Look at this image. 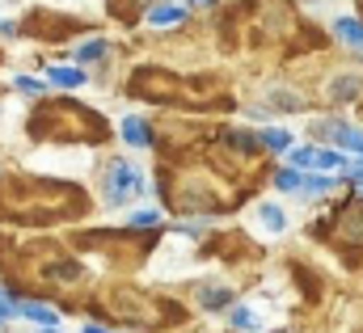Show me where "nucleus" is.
<instances>
[{
  "instance_id": "25",
  "label": "nucleus",
  "mask_w": 363,
  "mask_h": 333,
  "mask_svg": "<svg viewBox=\"0 0 363 333\" xmlns=\"http://www.w3.org/2000/svg\"><path fill=\"white\" fill-rule=\"evenodd\" d=\"M233 325H237V329H258V325H262V321H258V312H250V308H237V312H233Z\"/></svg>"
},
{
  "instance_id": "21",
  "label": "nucleus",
  "mask_w": 363,
  "mask_h": 333,
  "mask_svg": "<svg viewBox=\"0 0 363 333\" xmlns=\"http://www.w3.org/2000/svg\"><path fill=\"white\" fill-rule=\"evenodd\" d=\"M300 106H304V101H300L296 93H287V89H274L271 93V110H287V114H291V110H300Z\"/></svg>"
},
{
  "instance_id": "34",
  "label": "nucleus",
  "mask_w": 363,
  "mask_h": 333,
  "mask_svg": "<svg viewBox=\"0 0 363 333\" xmlns=\"http://www.w3.org/2000/svg\"><path fill=\"white\" fill-rule=\"evenodd\" d=\"M81 333H106V329H101V325H85Z\"/></svg>"
},
{
  "instance_id": "3",
  "label": "nucleus",
  "mask_w": 363,
  "mask_h": 333,
  "mask_svg": "<svg viewBox=\"0 0 363 333\" xmlns=\"http://www.w3.org/2000/svg\"><path fill=\"white\" fill-rule=\"evenodd\" d=\"M131 97L157 101V106H186V110H233L237 101L211 81V77H178L165 68H135Z\"/></svg>"
},
{
  "instance_id": "24",
  "label": "nucleus",
  "mask_w": 363,
  "mask_h": 333,
  "mask_svg": "<svg viewBox=\"0 0 363 333\" xmlns=\"http://www.w3.org/2000/svg\"><path fill=\"white\" fill-rule=\"evenodd\" d=\"M101 51H106V38H89L85 47H77V60H81V64H89V60H97Z\"/></svg>"
},
{
  "instance_id": "15",
  "label": "nucleus",
  "mask_w": 363,
  "mask_h": 333,
  "mask_svg": "<svg viewBox=\"0 0 363 333\" xmlns=\"http://www.w3.org/2000/svg\"><path fill=\"white\" fill-rule=\"evenodd\" d=\"M334 34H338L342 43H351V47L363 51V21H355V17H338V21H334Z\"/></svg>"
},
{
  "instance_id": "36",
  "label": "nucleus",
  "mask_w": 363,
  "mask_h": 333,
  "mask_svg": "<svg viewBox=\"0 0 363 333\" xmlns=\"http://www.w3.org/2000/svg\"><path fill=\"white\" fill-rule=\"evenodd\" d=\"M359 9H363V0H359Z\"/></svg>"
},
{
  "instance_id": "20",
  "label": "nucleus",
  "mask_w": 363,
  "mask_h": 333,
  "mask_svg": "<svg viewBox=\"0 0 363 333\" xmlns=\"http://www.w3.org/2000/svg\"><path fill=\"white\" fill-rule=\"evenodd\" d=\"M258 215H262V224H267L271 232H283V228H287V215H283L279 207H271V203H262V207H258Z\"/></svg>"
},
{
  "instance_id": "5",
  "label": "nucleus",
  "mask_w": 363,
  "mask_h": 333,
  "mask_svg": "<svg viewBox=\"0 0 363 333\" xmlns=\"http://www.w3.org/2000/svg\"><path fill=\"white\" fill-rule=\"evenodd\" d=\"M97 312L110 317L114 325H131V329H169L186 321V308H178L174 300L148 295L140 287H106L97 295Z\"/></svg>"
},
{
  "instance_id": "13",
  "label": "nucleus",
  "mask_w": 363,
  "mask_h": 333,
  "mask_svg": "<svg viewBox=\"0 0 363 333\" xmlns=\"http://www.w3.org/2000/svg\"><path fill=\"white\" fill-rule=\"evenodd\" d=\"M355 97H359V77L347 72V77H338V81L330 84V101H334V106H347V101H355Z\"/></svg>"
},
{
  "instance_id": "12",
  "label": "nucleus",
  "mask_w": 363,
  "mask_h": 333,
  "mask_svg": "<svg viewBox=\"0 0 363 333\" xmlns=\"http://www.w3.org/2000/svg\"><path fill=\"white\" fill-rule=\"evenodd\" d=\"M123 140H127L131 148H152V144H157L152 127H148L144 118H135V114H131V118H123Z\"/></svg>"
},
{
  "instance_id": "27",
  "label": "nucleus",
  "mask_w": 363,
  "mask_h": 333,
  "mask_svg": "<svg viewBox=\"0 0 363 333\" xmlns=\"http://www.w3.org/2000/svg\"><path fill=\"white\" fill-rule=\"evenodd\" d=\"M157 220H161L157 211H135V215H131V224H135V228H157Z\"/></svg>"
},
{
  "instance_id": "4",
  "label": "nucleus",
  "mask_w": 363,
  "mask_h": 333,
  "mask_svg": "<svg viewBox=\"0 0 363 333\" xmlns=\"http://www.w3.org/2000/svg\"><path fill=\"white\" fill-rule=\"evenodd\" d=\"M26 127L34 140H72V144H106L110 140V123L97 110L81 106V101H68V97L38 101Z\"/></svg>"
},
{
  "instance_id": "31",
  "label": "nucleus",
  "mask_w": 363,
  "mask_h": 333,
  "mask_svg": "<svg viewBox=\"0 0 363 333\" xmlns=\"http://www.w3.org/2000/svg\"><path fill=\"white\" fill-rule=\"evenodd\" d=\"M13 312H17V308H13V304H4V300H0V321H4V317H13Z\"/></svg>"
},
{
  "instance_id": "14",
  "label": "nucleus",
  "mask_w": 363,
  "mask_h": 333,
  "mask_svg": "<svg viewBox=\"0 0 363 333\" xmlns=\"http://www.w3.org/2000/svg\"><path fill=\"white\" fill-rule=\"evenodd\" d=\"M148 4H152V0H110V13H114L118 21H127V26H131L140 13H148Z\"/></svg>"
},
{
  "instance_id": "10",
  "label": "nucleus",
  "mask_w": 363,
  "mask_h": 333,
  "mask_svg": "<svg viewBox=\"0 0 363 333\" xmlns=\"http://www.w3.org/2000/svg\"><path fill=\"white\" fill-rule=\"evenodd\" d=\"M207 257H224V261H241V257H258V245H250L241 232H224V237H216V241H207L203 245Z\"/></svg>"
},
{
  "instance_id": "17",
  "label": "nucleus",
  "mask_w": 363,
  "mask_h": 333,
  "mask_svg": "<svg viewBox=\"0 0 363 333\" xmlns=\"http://www.w3.org/2000/svg\"><path fill=\"white\" fill-rule=\"evenodd\" d=\"M17 312L38 321V325H55V308H47V304H17Z\"/></svg>"
},
{
  "instance_id": "18",
  "label": "nucleus",
  "mask_w": 363,
  "mask_h": 333,
  "mask_svg": "<svg viewBox=\"0 0 363 333\" xmlns=\"http://www.w3.org/2000/svg\"><path fill=\"white\" fill-rule=\"evenodd\" d=\"M47 77L55 84H64V89H77V84H85V72L81 68H47Z\"/></svg>"
},
{
  "instance_id": "35",
  "label": "nucleus",
  "mask_w": 363,
  "mask_h": 333,
  "mask_svg": "<svg viewBox=\"0 0 363 333\" xmlns=\"http://www.w3.org/2000/svg\"><path fill=\"white\" fill-rule=\"evenodd\" d=\"M38 333H60V329H55V325H43V329H38Z\"/></svg>"
},
{
  "instance_id": "28",
  "label": "nucleus",
  "mask_w": 363,
  "mask_h": 333,
  "mask_svg": "<svg viewBox=\"0 0 363 333\" xmlns=\"http://www.w3.org/2000/svg\"><path fill=\"white\" fill-rule=\"evenodd\" d=\"M338 144H342V148H351V152H363V135L355 131V127H351V131H347V135H342Z\"/></svg>"
},
{
  "instance_id": "2",
  "label": "nucleus",
  "mask_w": 363,
  "mask_h": 333,
  "mask_svg": "<svg viewBox=\"0 0 363 333\" xmlns=\"http://www.w3.org/2000/svg\"><path fill=\"white\" fill-rule=\"evenodd\" d=\"M4 257V283L13 295H55L68 300L85 287V266H77L68 253L51 241H34L26 249H9V241H0Z\"/></svg>"
},
{
  "instance_id": "26",
  "label": "nucleus",
  "mask_w": 363,
  "mask_h": 333,
  "mask_svg": "<svg viewBox=\"0 0 363 333\" xmlns=\"http://www.w3.org/2000/svg\"><path fill=\"white\" fill-rule=\"evenodd\" d=\"M330 186H334L330 177H317V173H313V177H304V194H325Z\"/></svg>"
},
{
  "instance_id": "29",
  "label": "nucleus",
  "mask_w": 363,
  "mask_h": 333,
  "mask_svg": "<svg viewBox=\"0 0 363 333\" xmlns=\"http://www.w3.org/2000/svg\"><path fill=\"white\" fill-rule=\"evenodd\" d=\"M313 152H317V148H300V152H291V165H313Z\"/></svg>"
},
{
  "instance_id": "11",
  "label": "nucleus",
  "mask_w": 363,
  "mask_h": 333,
  "mask_svg": "<svg viewBox=\"0 0 363 333\" xmlns=\"http://www.w3.org/2000/svg\"><path fill=\"white\" fill-rule=\"evenodd\" d=\"M194 304L207 308V312H220V308L233 304V291H228V287H216V283H199V287H194Z\"/></svg>"
},
{
  "instance_id": "33",
  "label": "nucleus",
  "mask_w": 363,
  "mask_h": 333,
  "mask_svg": "<svg viewBox=\"0 0 363 333\" xmlns=\"http://www.w3.org/2000/svg\"><path fill=\"white\" fill-rule=\"evenodd\" d=\"M190 4H199V9H211V4H216V0H190Z\"/></svg>"
},
{
  "instance_id": "22",
  "label": "nucleus",
  "mask_w": 363,
  "mask_h": 333,
  "mask_svg": "<svg viewBox=\"0 0 363 333\" xmlns=\"http://www.w3.org/2000/svg\"><path fill=\"white\" fill-rule=\"evenodd\" d=\"M274 186H279V190H300L304 177H300L296 169H279V173H274Z\"/></svg>"
},
{
  "instance_id": "16",
  "label": "nucleus",
  "mask_w": 363,
  "mask_h": 333,
  "mask_svg": "<svg viewBox=\"0 0 363 333\" xmlns=\"http://www.w3.org/2000/svg\"><path fill=\"white\" fill-rule=\"evenodd\" d=\"M262 144H267L271 152H287V148H291V131H287V127H267V131H262Z\"/></svg>"
},
{
  "instance_id": "30",
  "label": "nucleus",
  "mask_w": 363,
  "mask_h": 333,
  "mask_svg": "<svg viewBox=\"0 0 363 333\" xmlns=\"http://www.w3.org/2000/svg\"><path fill=\"white\" fill-rule=\"evenodd\" d=\"M13 84H17L21 93H43V84H38V81H30V77H17Z\"/></svg>"
},
{
  "instance_id": "7",
  "label": "nucleus",
  "mask_w": 363,
  "mask_h": 333,
  "mask_svg": "<svg viewBox=\"0 0 363 333\" xmlns=\"http://www.w3.org/2000/svg\"><path fill=\"white\" fill-rule=\"evenodd\" d=\"M157 245V232H135V228H123V232H85L77 237V249H93V253H106L118 270H135L148 253Z\"/></svg>"
},
{
  "instance_id": "9",
  "label": "nucleus",
  "mask_w": 363,
  "mask_h": 333,
  "mask_svg": "<svg viewBox=\"0 0 363 333\" xmlns=\"http://www.w3.org/2000/svg\"><path fill=\"white\" fill-rule=\"evenodd\" d=\"M81 30H89V26H85V21H77V17L47 13V9L30 13V17H26V26H21V34H30V38H43V43H64L68 34H81Z\"/></svg>"
},
{
  "instance_id": "8",
  "label": "nucleus",
  "mask_w": 363,
  "mask_h": 333,
  "mask_svg": "<svg viewBox=\"0 0 363 333\" xmlns=\"http://www.w3.org/2000/svg\"><path fill=\"white\" fill-rule=\"evenodd\" d=\"M144 190H148V181H144V173L131 165V161H110V165H106V198H110L114 207L140 198Z\"/></svg>"
},
{
  "instance_id": "1",
  "label": "nucleus",
  "mask_w": 363,
  "mask_h": 333,
  "mask_svg": "<svg viewBox=\"0 0 363 333\" xmlns=\"http://www.w3.org/2000/svg\"><path fill=\"white\" fill-rule=\"evenodd\" d=\"M93 203L77 181L60 177H34V173H4L0 177V220L21 228H47L68 224L85 215Z\"/></svg>"
},
{
  "instance_id": "19",
  "label": "nucleus",
  "mask_w": 363,
  "mask_h": 333,
  "mask_svg": "<svg viewBox=\"0 0 363 333\" xmlns=\"http://www.w3.org/2000/svg\"><path fill=\"white\" fill-rule=\"evenodd\" d=\"M182 17H186V9H178V4H161V9L148 13L152 26H174V21H182Z\"/></svg>"
},
{
  "instance_id": "32",
  "label": "nucleus",
  "mask_w": 363,
  "mask_h": 333,
  "mask_svg": "<svg viewBox=\"0 0 363 333\" xmlns=\"http://www.w3.org/2000/svg\"><path fill=\"white\" fill-rule=\"evenodd\" d=\"M0 34H13V21H0Z\"/></svg>"
},
{
  "instance_id": "23",
  "label": "nucleus",
  "mask_w": 363,
  "mask_h": 333,
  "mask_svg": "<svg viewBox=\"0 0 363 333\" xmlns=\"http://www.w3.org/2000/svg\"><path fill=\"white\" fill-rule=\"evenodd\" d=\"M313 165H317V169H330V173H334V169H347L338 152H325V148H317V152H313Z\"/></svg>"
},
{
  "instance_id": "6",
  "label": "nucleus",
  "mask_w": 363,
  "mask_h": 333,
  "mask_svg": "<svg viewBox=\"0 0 363 333\" xmlns=\"http://www.w3.org/2000/svg\"><path fill=\"white\" fill-rule=\"evenodd\" d=\"M308 237L313 241H325V245H334L338 257L347 261V266H355L363 270V203L355 198H347V203H338L330 215H321V220H313L308 224Z\"/></svg>"
}]
</instances>
